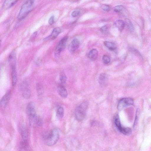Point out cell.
<instances>
[{"label":"cell","instance_id":"15","mask_svg":"<svg viewBox=\"0 0 151 151\" xmlns=\"http://www.w3.org/2000/svg\"><path fill=\"white\" fill-rule=\"evenodd\" d=\"M16 59V54L14 51L10 54L9 57V61L11 67L15 66Z\"/></svg>","mask_w":151,"mask_h":151},{"label":"cell","instance_id":"8","mask_svg":"<svg viewBox=\"0 0 151 151\" xmlns=\"http://www.w3.org/2000/svg\"><path fill=\"white\" fill-rule=\"evenodd\" d=\"M20 87L23 97L26 99L29 98L31 96V91L28 82L26 80L24 81L21 83Z\"/></svg>","mask_w":151,"mask_h":151},{"label":"cell","instance_id":"30","mask_svg":"<svg viewBox=\"0 0 151 151\" xmlns=\"http://www.w3.org/2000/svg\"><path fill=\"white\" fill-rule=\"evenodd\" d=\"M108 28V27L107 26V25H105L101 28L100 30L102 33H105L107 31Z\"/></svg>","mask_w":151,"mask_h":151},{"label":"cell","instance_id":"27","mask_svg":"<svg viewBox=\"0 0 151 151\" xmlns=\"http://www.w3.org/2000/svg\"><path fill=\"white\" fill-rule=\"evenodd\" d=\"M124 7L122 5H119L114 7V11L116 12H119L121 11L124 9Z\"/></svg>","mask_w":151,"mask_h":151},{"label":"cell","instance_id":"31","mask_svg":"<svg viewBox=\"0 0 151 151\" xmlns=\"http://www.w3.org/2000/svg\"><path fill=\"white\" fill-rule=\"evenodd\" d=\"M54 22V17L52 16L50 18L48 21V23L50 25H52Z\"/></svg>","mask_w":151,"mask_h":151},{"label":"cell","instance_id":"19","mask_svg":"<svg viewBox=\"0 0 151 151\" xmlns=\"http://www.w3.org/2000/svg\"><path fill=\"white\" fill-rule=\"evenodd\" d=\"M116 27L120 31H122L125 27V22L122 20H116L114 23Z\"/></svg>","mask_w":151,"mask_h":151},{"label":"cell","instance_id":"6","mask_svg":"<svg viewBox=\"0 0 151 151\" xmlns=\"http://www.w3.org/2000/svg\"><path fill=\"white\" fill-rule=\"evenodd\" d=\"M133 99L130 98H124L119 101L117 106V109L121 111L128 106L132 105L134 104Z\"/></svg>","mask_w":151,"mask_h":151},{"label":"cell","instance_id":"7","mask_svg":"<svg viewBox=\"0 0 151 151\" xmlns=\"http://www.w3.org/2000/svg\"><path fill=\"white\" fill-rule=\"evenodd\" d=\"M68 37L65 36L62 38L58 42L54 51V54L56 57H58L62 51L65 49Z\"/></svg>","mask_w":151,"mask_h":151},{"label":"cell","instance_id":"14","mask_svg":"<svg viewBox=\"0 0 151 151\" xmlns=\"http://www.w3.org/2000/svg\"><path fill=\"white\" fill-rule=\"evenodd\" d=\"M58 91L62 97L66 98L68 96V93L67 89L63 86L60 85L58 87Z\"/></svg>","mask_w":151,"mask_h":151},{"label":"cell","instance_id":"28","mask_svg":"<svg viewBox=\"0 0 151 151\" xmlns=\"http://www.w3.org/2000/svg\"><path fill=\"white\" fill-rule=\"evenodd\" d=\"M101 8L103 10L108 12L110 9V6L108 5L103 4L101 6Z\"/></svg>","mask_w":151,"mask_h":151},{"label":"cell","instance_id":"2","mask_svg":"<svg viewBox=\"0 0 151 151\" xmlns=\"http://www.w3.org/2000/svg\"><path fill=\"white\" fill-rule=\"evenodd\" d=\"M26 111L28 115L29 123L31 126H37L38 117L35 109L34 103L31 102L27 105Z\"/></svg>","mask_w":151,"mask_h":151},{"label":"cell","instance_id":"32","mask_svg":"<svg viewBox=\"0 0 151 151\" xmlns=\"http://www.w3.org/2000/svg\"><path fill=\"white\" fill-rule=\"evenodd\" d=\"M37 34V32H34L32 35L31 37V40H32L33 39H34V38L35 37L36 35Z\"/></svg>","mask_w":151,"mask_h":151},{"label":"cell","instance_id":"1","mask_svg":"<svg viewBox=\"0 0 151 151\" xmlns=\"http://www.w3.org/2000/svg\"><path fill=\"white\" fill-rule=\"evenodd\" d=\"M60 137V132L58 128L53 129L44 137V142L46 145L51 146L55 144Z\"/></svg>","mask_w":151,"mask_h":151},{"label":"cell","instance_id":"5","mask_svg":"<svg viewBox=\"0 0 151 151\" xmlns=\"http://www.w3.org/2000/svg\"><path fill=\"white\" fill-rule=\"evenodd\" d=\"M114 122L117 129L121 133L126 135H128L132 133L131 129L129 127H122L118 115H116L114 119Z\"/></svg>","mask_w":151,"mask_h":151},{"label":"cell","instance_id":"10","mask_svg":"<svg viewBox=\"0 0 151 151\" xmlns=\"http://www.w3.org/2000/svg\"><path fill=\"white\" fill-rule=\"evenodd\" d=\"M80 42L79 40L75 38L73 39L68 46L69 51L71 52H73L76 51L79 47Z\"/></svg>","mask_w":151,"mask_h":151},{"label":"cell","instance_id":"22","mask_svg":"<svg viewBox=\"0 0 151 151\" xmlns=\"http://www.w3.org/2000/svg\"><path fill=\"white\" fill-rule=\"evenodd\" d=\"M104 45L110 50L113 51L116 49L115 44L112 42L105 41L104 42Z\"/></svg>","mask_w":151,"mask_h":151},{"label":"cell","instance_id":"11","mask_svg":"<svg viewBox=\"0 0 151 151\" xmlns=\"http://www.w3.org/2000/svg\"><path fill=\"white\" fill-rule=\"evenodd\" d=\"M61 29L59 27H57L54 29L51 35L46 37V40H54L60 33Z\"/></svg>","mask_w":151,"mask_h":151},{"label":"cell","instance_id":"23","mask_svg":"<svg viewBox=\"0 0 151 151\" xmlns=\"http://www.w3.org/2000/svg\"><path fill=\"white\" fill-rule=\"evenodd\" d=\"M64 114V109L63 107H59L58 109L56 114L57 117L58 119H61L63 118Z\"/></svg>","mask_w":151,"mask_h":151},{"label":"cell","instance_id":"20","mask_svg":"<svg viewBox=\"0 0 151 151\" xmlns=\"http://www.w3.org/2000/svg\"><path fill=\"white\" fill-rule=\"evenodd\" d=\"M98 55V52L95 49L91 50L88 54V58L91 59H95L97 57Z\"/></svg>","mask_w":151,"mask_h":151},{"label":"cell","instance_id":"26","mask_svg":"<svg viewBox=\"0 0 151 151\" xmlns=\"http://www.w3.org/2000/svg\"><path fill=\"white\" fill-rule=\"evenodd\" d=\"M102 60L104 63L108 64L110 63V59L108 56L105 55L103 56Z\"/></svg>","mask_w":151,"mask_h":151},{"label":"cell","instance_id":"21","mask_svg":"<svg viewBox=\"0 0 151 151\" xmlns=\"http://www.w3.org/2000/svg\"><path fill=\"white\" fill-rule=\"evenodd\" d=\"M107 79V76L106 73H101L99 76V82L101 85H104L106 83Z\"/></svg>","mask_w":151,"mask_h":151},{"label":"cell","instance_id":"16","mask_svg":"<svg viewBox=\"0 0 151 151\" xmlns=\"http://www.w3.org/2000/svg\"><path fill=\"white\" fill-rule=\"evenodd\" d=\"M36 89L38 98L41 99L44 94V88L43 86L39 83H37L36 85Z\"/></svg>","mask_w":151,"mask_h":151},{"label":"cell","instance_id":"9","mask_svg":"<svg viewBox=\"0 0 151 151\" xmlns=\"http://www.w3.org/2000/svg\"><path fill=\"white\" fill-rule=\"evenodd\" d=\"M11 96V91L8 90L2 97L0 101V107L4 108L6 107L9 101Z\"/></svg>","mask_w":151,"mask_h":151},{"label":"cell","instance_id":"3","mask_svg":"<svg viewBox=\"0 0 151 151\" xmlns=\"http://www.w3.org/2000/svg\"><path fill=\"white\" fill-rule=\"evenodd\" d=\"M88 105V102L84 101L76 108L75 111L74 115L76 119L78 121L81 122L84 119L86 116Z\"/></svg>","mask_w":151,"mask_h":151},{"label":"cell","instance_id":"24","mask_svg":"<svg viewBox=\"0 0 151 151\" xmlns=\"http://www.w3.org/2000/svg\"><path fill=\"white\" fill-rule=\"evenodd\" d=\"M125 24H126L127 28L131 32H132L134 30V27L131 21L128 18L125 19Z\"/></svg>","mask_w":151,"mask_h":151},{"label":"cell","instance_id":"13","mask_svg":"<svg viewBox=\"0 0 151 151\" xmlns=\"http://www.w3.org/2000/svg\"><path fill=\"white\" fill-rule=\"evenodd\" d=\"M19 151H32L28 141H22L19 146Z\"/></svg>","mask_w":151,"mask_h":151},{"label":"cell","instance_id":"12","mask_svg":"<svg viewBox=\"0 0 151 151\" xmlns=\"http://www.w3.org/2000/svg\"><path fill=\"white\" fill-rule=\"evenodd\" d=\"M20 132L22 141H28V132L25 127L22 126L20 127Z\"/></svg>","mask_w":151,"mask_h":151},{"label":"cell","instance_id":"4","mask_svg":"<svg viewBox=\"0 0 151 151\" xmlns=\"http://www.w3.org/2000/svg\"><path fill=\"white\" fill-rule=\"evenodd\" d=\"M34 3L33 0H28L22 4L17 17L19 20L24 19L31 11Z\"/></svg>","mask_w":151,"mask_h":151},{"label":"cell","instance_id":"33","mask_svg":"<svg viewBox=\"0 0 151 151\" xmlns=\"http://www.w3.org/2000/svg\"><path fill=\"white\" fill-rule=\"evenodd\" d=\"M1 40H0V47L1 46Z\"/></svg>","mask_w":151,"mask_h":151},{"label":"cell","instance_id":"17","mask_svg":"<svg viewBox=\"0 0 151 151\" xmlns=\"http://www.w3.org/2000/svg\"><path fill=\"white\" fill-rule=\"evenodd\" d=\"M16 0H6L3 4V7L5 9H8L14 5L17 2Z\"/></svg>","mask_w":151,"mask_h":151},{"label":"cell","instance_id":"29","mask_svg":"<svg viewBox=\"0 0 151 151\" xmlns=\"http://www.w3.org/2000/svg\"><path fill=\"white\" fill-rule=\"evenodd\" d=\"M80 14V12L78 10L73 11L71 14V15L73 17H76L78 16Z\"/></svg>","mask_w":151,"mask_h":151},{"label":"cell","instance_id":"18","mask_svg":"<svg viewBox=\"0 0 151 151\" xmlns=\"http://www.w3.org/2000/svg\"><path fill=\"white\" fill-rule=\"evenodd\" d=\"M11 68L12 69V85L13 86H14L16 83L17 80V73L16 67L13 66Z\"/></svg>","mask_w":151,"mask_h":151},{"label":"cell","instance_id":"25","mask_svg":"<svg viewBox=\"0 0 151 151\" xmlns=\"http://www.w3.org/2000/svg\"><path fill=\"white\" fill-rule=\"evenodd\" d=\"M60 79L62 83L64 84L66 83L67 80V77L64 73L62 72L60 73Z\"/></svg>","mask_w":151,"mask_h":151}]
</instances>
